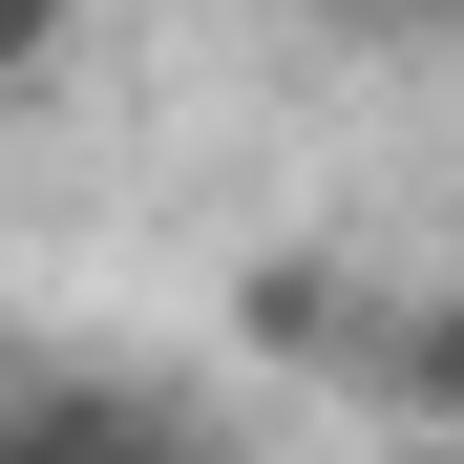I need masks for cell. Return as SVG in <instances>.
<instances>
[{"instance_id":"cell-1","label":"cell","mask_w":464,"mask_h":464,"mask_svg":"<svg viewBox=\"0 0 464 464\" xmlns=\"http://www.w3.org/2000/svg\"><path fill=\"white\" fill-rule=\"evenodd\" d=\"M0 464H211L169 380H0Z\"/></svg>"},{"instance_id":"cell-3","label":"cell","mask_w":464,"mask_h":464,"mask_svg":"<svg viewBox=\"0 0 464 464\" xmlns=\"http://www.w3.org/2000/svg\"><path fill=\"white\" fill-rule=\"evenodd\" d=\"M85 85V0H0V127Z\"/></svg>"},{"instance_id":"cell-4","label":"cell","mask_w":464,"mask_h":464,"mask_svg":"<svg viewBox=\"0 0 464 464\" xmlns=\"http://www.w3.org/2000/svg\"><path fill=\"white\" fill-rule=\"evenodd\" d=\"M317 22H338V43H401V63H443V43H464V0H317Z\"/></svg>"},{"instance_id":"cell-2","label":"cell","mask_w":464,"mask_h":464,"mask_svg":"<svg viewBox=\"0 0 464 464\" xmlns=\"http://www.w3.org/2000/svg\"><path fill=\"white\" fill-rule=\"evenodd\" d=\"M359 401H401V422H443V443H464V254H443V275H401V295L359 317Z\"/></svg>"}]
</instances>
